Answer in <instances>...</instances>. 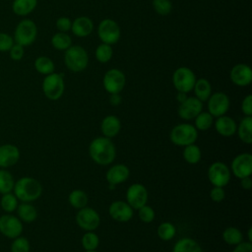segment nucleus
Instances as JSON below:
<instances>
[{
	"label": "nucleus",
	"mask_w": 252,
	"mask_h": 252,
	"mask_svg": "<svg viewBox=\"0 0 252 252\" xmlns=\"http://www.w3.org/2000/svg\"><path fill=\"white\" fill-rule=\"evenodd\" d=\"M97 35L102 43H106L109 45L115 44L120 39V27L112 19H103L98 24Z\"/></svg>",
	"instance_id": "0eeeda50"
},
{
	"label": "nucleus",
	"mask_w": 252,
	"mask_h": 252,
	"mask_svg": "<svg viewBox=\"0 0 252 252\" xmlns=\"http://www.w3.org/2000/svg\"><path fill=\"white\" fill-rule=\"evenodd\" d=\"M240 184H241V187L243 189H246V190L251 189V187H252V180H251L250 176H246V177L241 178L240 179Z\"/></svg>",
	"instance_id": "3c124183"
},
{
	"label": "nucleus",
	"mask_w": 252,
	"mask_h": 252,
	"mask_svg": "<svg viewBox=\"0 0 252 252\" xmlns=\"http://www.w3.org/2000/svg\"><path fill=\"white\" fill-rule=\"evenodd\" d=\"M232 252H252V244L249 241H242L235 245V248L232 250Z\"/></svg>",
	"instance_id": "09e8293b"
},
{
	"label": "nucleus",
	"mask_w": 252,
	"mask_h": 252,
	"mask_svg": "<svg viewBox=\"0 0 252 252\" xmlns=\"http://www.w3.org/2000/svg\"><path fill=\"white\" fill-rule=\"evenodd\" d=\"M222 238L224 242L229 245H237L240 242H242L243 235L238 228L234 226H229L223 230Z\"/></svg>",
	"instance_id": "f704fd0d"
},
{
	"label": "nucleus",
	"mask_w": 252,
	"mask_h": 252,
	"mask_svg": "<svg viewBox=\"0 0 252 252\" xmlns=\"http://www.w3.org/2000/svg\"><path fill=\"white\" fill-rule=\"evenodd\" d=\"M224 197H225V193H224L223 187L214 186L210 191V198L215 203H220L221 201H223Z\"/></svg>",
	"instance_id": "a18cd8bd"
},
{
	"label": "nucleus",
	"mask_w": 252,
	"mask_h": 252,
	"mask_svg": "<svg viewBox=\"0 0 252 252\" xmlns=\"http://www.w3.org/2000/svg\"><path fill=\"white\" fill-rule=\"evenodd\" d=\"M15 180L13 174L6 168H0V194L13 192Z\"/></svg>",
	"instance_id": "c85d7f7f"
},
{
	"label": "nucleus",
	"mask_w": 252,
	"mask_h": 252,
	"mask_svg": "<svg viewBox=\"0 0 252 252\" xmlns=\"http://www.w3.org/2000/svg\"><path fill=\"white\" fill-rule=\"evenodd\" d=\"M108 213L113 220L120 222H125L132 219L134 210L127 202L113 201L108 208Z\"/></svg>",
	"instance_id": "a211bd4d"
},
{
	"label": "nucleus",
	"mask_w": 252,
	"mask_h": 252,
	"mask_svg": "<svg viewBox=\"0 0 252 252\" xmlns=\"http://www.w3.org/2000/svg\"><path fill=\"white\" fill-rule=\"evenodd\" d=\"M138 215H139V219L146 223L152 222L156 216L154 209L151 206H148L147 204L138 210Z\"/></svg>",
	"instance_id": "79ce46f5"
},
{
	"label": "nucleus",
	"mask_w": 252,
	"mask_h": 252,
	"mask_svg": "<svg viewBox=\"0 0 252 252\" xmlns=\"http://www.w3.org/2000/svg\"><path fill=\"white\" fill-rule=\"evenodd\" d=\"M251 233H252V228L250 227V228L248 229V241H249V242H251V241H252V236H251Z\"/></svg>",
	"instance_id": "864d4df0"
},
{
	"label": "nucleus",
	"mask_w": 252,
	"mask_h": 252,
	"mask_svg": "<svg viewBox=\"0 0 252 252\" xmlns=\"http://www.w3.org/2000/svg\"><path fill=\"white\" fill-rule=\"evenodd\" d=\"M201 150L200 148L195 144H190L188 146L184 147L183 150V158L186 162L190 164H196L201 159Z\"/></svg>",
	"instance_id": "72a5a7b5"
},
{
	"label": "nucleus",
	"mask_w": 252,
	"mask_h": 252,
	"mask_svg": "<svg viewBox=\"0 0 252 252\" xmlns=\"http://www.w3.org/2000/svg\"><path fill=\"white\" fill-rule=\"evenodd\" d=\"M241 111L245 116H252V95L247 94L241 102Z\"/></svg>",
	"instance_id": "de8ad7c7"
},
{
	"label": "nucleus",
	"mask_w": 252,
	"mask_h": 252,
	"mask_svg": "<svg viewBox=\"0 0 252 252\" xmlns=\"http://www.w3.org/2000/svg\"><path fill=\"white\" fill-rule=\"evenodd\" d=\"M37 35V27L35 23L30 19L22 20L16 27L14 32L15 43L22 46H29L34 42Z\"/></svg>",
	"instance_id": "39448f33"
},
{
	"label": "nucleus",
	"mask_w": 252,
	"mask_h": 252,
	"mask_svg": "<svg viewBox=\"0 0 252 252\" xmlns=\"http://www.w3.org/2000/svg\"><path fill=\"white\" fill-rule=\"evenodd\" d=\"M121 129V122L119 118L115 115L105 116L100 123V131L103 137L113 138L115 137Z\"/></svg>",
	"instance_id": "4be33fe9"
},
{
	"label": "nucleus",
	"mask_w": 252,
	"mask_h": 252,
	"mask_svg": "<svg viewBox=\"0 0 252 252\" xmlns=\"http://www.w3.org/2000/svg\"><path fill=\"white\" fill-rule=\"evenodd\" d=\"M37 5V0H14L12 10L18 16H27L31 14Z\"/></svg>",
	"instance_id": "cd10ccee"
},
{
	"label": "nucleus",
	"mask_w": 252,
	"mask_h": 252,
	"mask_svg": "<svg viewBox=\"0 0 252 252\" xmlns=\"http://www.w3.org/2000/svg\"><path fill=\"white\" fill-rule=\"evenodd\" d=\"M34 68L39 74L46 76L54 72L55 65H54V62L49 57L38 56L34 60Z\"/></svg>",
	"instance_id": "7c9ffc66"
},
{
	"label": "nucleus",
	"mask_w": 252,
	"mask_h": 252,
	"mask_svg": "<svg viewBox=\"0 0 252 252\" xmlns=\"http://www.w3.org/2000/svg\"><path fill=\"white\" fill-rule=\"evenodd\" d=\"M122 101V97L119 94H110V96H109V102L111 105L113 106H117L121 103Z\"/></svg>",
	"instance_id": "8fccbe9b"
},
{
	"label": "nucleus",
	"mask_w": 252,
	"mask_h": 252,
	"mask_svg": "<svg viewBox=\"0 0 252 252\" xmlns=\"http://www.w3.org/2000/svg\"><path fill=\"white\" fill-rule=\"evenodd\" d=\"M217 118L218 119L215 122V128L220 135L223 137H230L236 133L237 125L231 117L221 115Z\"/></svg>",
	"instance_id": "5701e85b"
},
{
	"label": "nucleus",
	"mask_w": 252,
	"mask_h": 252,
	"mask_svg": "<svg viewBox=\"0 0 252 252\" xmlns=\"http://www.w3.org/2000/svg\"><path fill=\"white\" fill-rule=\"evenodd\" d=\"M88 200L89 199L86 192L80 189L73 190L68 196L69 204L76 209H82L86 207L88 204Z\"/></svg>",
	"instance_id": "2f4dec72"
},
{
	"label": "nucleus",
	"mask_w": 252,
	"mask_h": 252,
	"mask_svg": "<svg viewBox=\"0 0 252 252\" xmlns=\"http://www.w3.org/2000/svg\"><path fill=\"white\" fill-rule=\"evenodd\" d=\"M195 128L200 131L209 130L214 123V117L208 111H201L195 118Z\"/></svg>",
	"instance_id": "c9c22d12"
},
{
	"label": "nucleus",
	"mask_w": 252,
	"mask_h": 252,
	"mask_svg": "<svg viewBox=\"0 0 252 252\" xmlns=\"http://www.w3.org/2000/svg\"><path fill=\"white\" fill-rule=\"evenodd\" d=\"M98 244L99 238L94 232L88 231L82 237V246L85 250H95Z\"/></svg>",
	"instance_id": "58836bf2"
},
{
	"label": "nucleus",
	"mask_w": 252,
	"mask_h": 252,
	"mask_svg": "<svg viewBox=\"0 0 252 252\" xmlns=\"http://www.w3.org/2000/svg\"><path fill=\"white\" fill-rule=\"evenodd\" d=\"M208 178L214 186L224 187L230 180V170L221 161L213 162L208 168Z\"/></svg>",
	"instance_id": "9b49d317"
},
{
	"label": "nucleus",
	"mask_w": 252,
	"mask_h": 252,
	"mask_svg": "<svg viewBox=\"0 0 252 252\" xmlns=\"http://www.w3.org/2000/svg\"><path fill=\"white\" fill-rule=\"evenodd\" d=\"M147 188L141 183H134L130 185L126 191V201L133 210H139L147 204L148 201Z\"/></svg>",
	"instance_id": "4468645a"
},
{
	"label": "nucleus",
	"mask_w": 252,
	"mask_h": 252,
	"mask_svg": "<svg viewBox=\"0 0 252 252\" xmlns=\"http://www.w3.org/2000/svg\"><path fill=\"white\" fill-rule=\"evenodd\" d=\"M203 109V102L196 96H188L179 104L178 115L184 120L194 119Z\"/></svg>",
	"instance_id": "dca6fc26"
},
{
	"label": "nucleus",
	"mask_w": 252,
	"mask_h": 252,
	"mask_svg": "<svg viewBox=\"0 0 252 252\" xmlns=\"http://www.w3.org/2000/svg\"><path fill=\"white\" fill-rule=\"evenodd\" d=\"M21 157L20 150L13 144L0 145V168H8L15 165Z\"/></svg>",
	"instance_id": "6ab92c4d"
},
{
	"label": "nucleus",
	"mask_w": 252,
	"mask_h": 252,
	"mask_svg": "<svg viewBox=\"0 0 252 252\" xmlns=\"http://www.w3.org/2000/svg\"><path fill=\"white\" fill-rule=\"evenodd\" d=\"M13 193L19 201L32 203L41 196L42 186L37 179L24 176L15 181Z\"/></svg>",
	"instance_id": "f03ea898"
},
{
	"label": "nucleus",
	"mask_w": 252,
	"mask_h": 252,
	"mask_svg": "<svg viewBox=\"0 0 252 252\" xmlns=\"http://www.w3.org/2000/svg\"><path fill=\"white\" fill-rule=\"evenodd\" d=\"M77 224L86 231H93L100 223V218L96 211L90 207H84L76 215Z\"/></svg>",
	"instance_id": "f8f14e48"
},
{
	"label": "nucleus",
	"mask_w": 252,
	"mask_h": 252,
	"mask_svg": "<svg viewBox=\"0 0 252 252\" xmlns=\"http://www.w3.org/2000/svg\"><path fill=\"white\" fill-rule=\"evenodd\" d=\"M94 55L98 62L107 63L112 58V55H113V50L111 45L101 42L99 45H97Z\"/></svg>",
	"instance_id": "4c0bfd02"
},
{
	"label": "nucleus",
	"mask_w": 252,
	"mask_h": 252,
	"mask_svg": "<svg viewBox=\"0 0 252 252\" xmlns=\"http://www.w3.org/2000/svg\"><path fill=\"white\" fill-rule=\"evenodd\" d=\"M153 8L158 15L166 16L172 10V3L170 0H153Z\"/></svg>",
	"instance_id": "a19ab883"
},
{
	"label": "nucleus",
	"mask_w": 252,
	"mask_h": 252,
	"mask_svg": "<svg viewBox=\"0 0 252 252\" xmlns=\"http://www.w3.org/2000/svg\"><path fill=\"white\" fill-rule=\"evenodd\" d=\"M176 228L170 221H163L158 226V235L161 240L168 241L174 237Z\"/></svg>",
	"instance_id": "e433bc0d"
},
{
	"label": "nucleus",
	"mask_w": 252,
	"mask_h": 252,
	"mask_svg": "<svg viewBox=\"0 0 252 252\" xmlns=\"http://www.w3.org/2000/svg\"><path fill=\"white\" fill-rule=\"evenodd\" d=\"M229 104V98L226 94L222 92L214 93L208 98V112L213 117H220L227 112Z\"/></svg>",
	"instance_id": "ddd939ff"
},
{
	"label": "nucleus",
	"mask_w": 252,
	"mask_h": 252,
	"mask_svg": "<svg viewBox=\"0 0 252 252\" xmlns=\"http://www.w3.org/2000/svg\"><path fill=\"white\" fill-rule=\"evenodd\" d=\"M89 154L92 159L99 165L110 164L116 156L115 146L109 138L97 137L89 146Z\"/></svg>",
	"instance_id": "f257e3e1"
},
{
	"label": "nucleus",
	"mask_w": 252,
	"mask_h": 252,
	"mask_svg": "<svg viewBox=\"0 0 252 252\" xmlns=\"http://www.w3.org/2000/svg\"><path fill=\"white\" fill-rule=\"evenodd\" d=\"M24 54H25L24 46H22L21 44H18V43H14L13 46L9 50L10 58L15 61L21 60L24 57Z\"/></svg>",
	"instance_id": "c03bdc74"
},
{
	"label": "nucleus",
	"mask_w": 252,
	"mask_h": 252,
	"mask_svg": "<svg viewBox=\"0 0 252 252\" xmlns=\"http://www.w3.org/2000/svg\"><path fill=\"white\" fill-rule=\"evenodd\" d=\"M64 62L70 71L74 73L82 72L89 64L88 52L81 45H71L65 50Z\"/></svg>",
	"instance_id": "7ed1b4c3"
},
{
	"label": "nucleus",
	"mask_w": 252,
	"mask_h": 252,
	"mask_svg": "<svg viewBox=\"0 0 252 252\" xmlns=\"http://www.w3.org/2000/svg\"><path fill=\"white\" fill-rule=\"evenodd\" d=\"M85 252H96L95 250H85Z\"/></svg>",
	"instance_id": "5fc2aeb1"
},
{
	"label": "nucleus",
	"mask_w": 252,
	"mask_h": 252,
	"mask_svg": "<svg viewBox=\"0 0 252 252\" xmlns=\"http://www.w3.org/2000/svg\"><path fill=\"white\" fill-rule=\"evenodd\" d=\"M230 169L234 176L241 179L252 173V156L249 153L237 155L231 161Z\"/></svg>",
	"instance_id": "2eb2a0df"
},
{
	"label": "nucleus",
	"mask_w": 252,
	"mask_h": 252,
	"mask_svg": "<svg viewBox=\"0 0 252 252\" xmlns=\"http://www.w3.org/2000/svg\"><path fill=\"white\" fill-rule=\"evenodd\" d=\"M187 97H188V95H187V94H186V93H183V92H177L176 99L178 100V102H179V103L183 102Z\"/></svg>",
	"instance_id": "603ef678"
},
{
	"label": "nucleus",
	"mask_w": 252,
	"mask_h": 252,
	"mask_svg": "<svg viewBox=\"0 0 252 252\" xmlns=\"http://www.w3.org/2000/svg\"><path fill=\"white\" fill-rule=\"evenodd\" d=\"M71 31L78 37H86L93 32L94 23L89 17L80 16L72 21Z\"/></svg>",
	"instance_id": "aec40b11"
},
{
	"label": "nucleus",
	"mask_w": 252,
	"mask_h": 252,
	"mask_svg": "<svg viewBox=\"0 0 252 252\" xmlns=\"http://www.w3.org/2000/svg\"><path fill=\"white\" fill-rule=\"evenodd\" d=\"M19 200L13 192L2 194L0 199V206L4 212H6L7 214H12L17 210Z\"/></svg>",
	"instance_id": "473e14b6"
},
{
	"label": "nucleus",
	"mask_w": 252,
	"mask_h": 252,
	"mask_svg": "<svg viewBox=\"0 0 252 252\" xmlns=\"http://www.w3.org/2000/svg\"><path fill=\"white\" fill-rule=\"evenodd\" d=\"M65 84L63 79V74L61 73H51L46 75L42 81V92L44 95L50 100L59 99L64 93Z\"/></svg>",
	"instance_id": "423d86ee"
},
{
	"label": "nucleus",
	"mask_w": 252,
	"mask_h": 252,
	"mask_svg": "<svg viewBox=\"0 0 252 252\" xmlns=\"http://www.w3.org/2000/svg\"><path fill=\"white\" fill-rule=\"evenodd\" d=\"M31 244L27 237L18 236L13 239L11 244V252H30Z\"/></svg>",
	"instance_id": "ea45409f"
},
{
	"label": "nucleus",
	"mask_w": 252,
	"mask_h": 252,
	"mask_svg": "<svg viewBox=\"0 0 252 252\" xmlns=\"http://www.w3.org/2000/svg\"><path fill=\"white\" fill-rule=\"evenodd\" d=\"M55 26H56V29L59 32H69L71 30L72 21L68 17H60V18L57 19Z\"/></svg>",
	"instance_id": "49530a36"
},
{
	"label": "nucleus",
	"mask_w": 252,
	"mask_h": 252,
	"mask_svg": "<svg viewBox=\"0 0 252 252\" xmlns=\"http://www.w3.org/2000/svg\"><path fill=\"white\" fill-rule=\"evenodd\" d=\"M17 217L24 222H32L37 218V211L31 203L22 202L17 207Z\"/></svg>",
	"instance_id": "b1692460"
},
{
	"label": "nucleus",
	"mask_w": 252,
	"mask_h": 252,
	"mask_svg": "<svg viewBox=\"0 0 252 252\" xmlns=\"http://www.w3.org/2000/svg\"><path fill=\"white\" fill-rule=\"evenodd\" d=\"M196 80L195 73L185 66L177 68L172 75V83L176 91L186 94L193 90Z\"/></svg>",
	"instance_id": "6e6552de"
},
{
	"label": "nucleus",
	"mask_w": 252,
	"mask_h": 252,
	"mask_svg": "<svg viewBox=\"0 0 252 252\" xmlns=\"http://www.w3.org/2000/svg\"><path fill=\"white\" fill-rule=\"evenodd\" d=\"M51 44L55 49L65 51L72 45V39L67 32H58L51 37Z\"/></svg>",
	"instance_id": "c756f323"
},
{
	"label": "nucleus",
	"mask_w": 252,
	"mask_h": 252,
	"mask_svg": "<svg viewBox=\"0 0 252 252\" xmlns=\"http://www.w3.org/2000/svg\"><path fill=\"white\" fill-rule=\"evenodd\" d=\"M23 221L12 214H5L0 217V232L7 238L14 239L23 232Z\"/></svg>",
	"instance_id": "9d476101"
},
{
	"label": "nucleus",
	"mask_w": 252,
	"mask_h": 252,
	"mask_svg": "<svg viewBox=\"0 0 252 252\" xmlns=\"http://www.w3.org/2000/svg\"><path fill=\"white\" fill-rule=\"evenodd\" d=\"M192 91H194L195 96L203 102L207 101L212 94V86L207 79L200 78L196 80Z\"/></svg>",
	"instance_id": "393cba45"
},
{
	"label": "nucleus",
	"mask_w": 252,
	"mask_h": 252,
	"mask_svg": "<svg viewBox=\"0 0 252 252\" xmlns=\"http://www.w3.org/2000/svg\"><path fill=\"white\" fill-rule=\"evenodd\" d=\"M239 139L245 144L252 143V116H245L241 119L237 129Z\"/></svg>",
	"instance_id": "bb28decb"
},
{
	"label": "nucleus",
	"mask_w": 252,
	"mask_h": 252,
	"mask_svg": "<svg viewBox=\"0 0 252 252\" xmlns=\"http://www.w3.org/2000/svg\"><path fill=\"white\" fill-rule=\"evenodd\" d=\"M14 43V38L10 34L0 32V51H9Z\"/></svg>",
	"instance_id": "37998d69"
},
{
	"label": "nucleus",
	"mask_w": 252,
	"mask_h": 252,
	"mask_svg": "<svg viewBox=\"0 0 252 252\" xmlns=\"http://www.w3.org/2000/svg\"><path fill=\"white\" fill-rule=\"evenodd\" d=\"M130 171L128 166H126L125 164L122 163H118L115 164L113 166H111L105 174V178L108 182V184H120L123 183L124 181H126L129 177Z\"/></svg>",
	"instance_id": "412c9836"
},
{
	"label": "nucleus",
	"mask_w": 252,
	"mask_h": 252,
	"mask_svg": "<svg viewBox=\"0 0 252 252\" xmlns=\"http://www.w3.org/2000/svg\"><path fill=\"white\" fill-rule=\"evenodd\" d=\"M198 138V130L189 123H181L172 128L170 131V141L178 147H185L194 144Z\"/></svg>",
	"instance_id": "20e7f679"
},
{
	"label": "nucleus",
	"mask_w": 252,
	"mask_h": 252,
	"mask_svg": "<svg viewBox=\"0 0 252 252\" xmlns=\"http://www.w3.org/2000/svg\"><path fill=\"white\" fill-rule=\"evenodd\" d=\"M229 77L234 85L238 87H246L252 82V71L248 65L239 63L231 68Z\"/></svg>",
	"instance_id": "f3484780"
},
{
	"label": "nucleus",
	"mask_w": 252,
	"mask_h": 252,
	"mask_svg": "<svg viewBox=\"0 0 252 252\" xmlns=\"http://www.w3.org/2000/svg\"><path fill=\"white\" fill-rule=\"evenodd\" d=\"M172 252H203V250L196 240L183 237L175 242Z\"/></svg>",
	"instance_id": "a878e982"
},
{
	"label": "nucleus",
	"mask_w": 252,
	"mask_h": 252,
	"mask_svg": "<svg viewBox=\"0 0 252 252\" xmlns=\"http://www.w3.org/2000/svg\"><path fill=\"white\" fill-rule=\"evenodd\" d=\"M126 84V76L125 74L116 68L109 69L105 72L102 85L104 90L110 94H120V92L124 89Z\"/></svg>",
	"instance_id": "1a4fd4ad"
}]
</instances>
